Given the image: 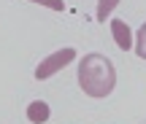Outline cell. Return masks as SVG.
I'll use <instances>...</instances> for the list:
<instances>
[{"instance_id": "obj_6", "label": "cell", "mask_w": 146, "mask_h": 124, "mask_svg": "<svg viewBox=\"0 0 146 124\" xmlns=\"http://www.w3.org/2000/svg\"><path fill=\"white\" fill-rule=\"evenodd\" d=\"M135 54L141 59H146V22L141 24V30H138V35H135Z\"/></svg>"}, {"instance_id": "obj_4", "label": "cell", "mask_w": 146, "mask_h": 124, "mask_svg": "<svg viewBox=\"0 0 146 124\" xmlns=\"http://www.w3.org/2000/svg\"><path fill=\"white\" fill-rule=\"evenodd\" d=\"M52 116V108H49L43 100H33L27 105V121L30 124H46V119Z\"/></svg>"}, {"instance_id": "obj_5", "label": "cell", "mask_w": 146, "mask_h": 124, "mask_svg": "<svg viewBox=\"0 0 146 124\" xmlns=\"http://www.w3.org/2000/svg\"><path fill=\"white\" fill-rule=\"evenodd\" d=\"M116 5H119V0H98V11H95V19H98V22H108Z\"/></svg>"}, {"instance_id": "obj_2", "label": "cell", "mask_w": 146, "mask_h": 124, "mask_svg": "<svg viewBox=\"0 0 146 124\" xmlns=\"http://www.w3.org/2000/svg\"><path fill=\"white\" fill-rule=\"evenodd\" d=\"M73 59H76V49H73V46L60 49V51L49 54L43 62H38V67H35V78H38V81H46V78H52L54 73H60L62 67H68Z\"/></svg>"}, {"instance_id": "obj_1", "label": "cell", "mask_w": 146, "mask_h": 124, "mask_svg": "<svg viewBox=\"0 0 146 124\" xmlns=\"http://www.w3.org/2000/svg\"><path fill=\"white\" fill-rule=\"evenodd\" d=\"M78 84H81V92L89 94L95 100H103L114 92L116 86V70L114 62L103 54H87L78 62Z\"/></svg>"}, {"instance_id": "obj_7", "label": "cell", "mask_w": 146, "mask_h": 124, "mask_svg": "<svg viewBox=\"0 0 146 124\" xmlns=\"http://www.w3.org/2000/svg\"><path fill=\"white\" fill-rule=\"evenodd\" d=\"M30 3L46 5V8H52V11H65V3H62V0H30Z\"/></svg>"}, {"instance_id": "obj_3", "label": "cell", "mask_w": 146, "mask_h": 124, "mask_svg": "<svg viewBox=\"0 0 146 124\" xmlns=\"http://www.w3.org/2000/svg\"><path fill=\"white\" fill-rule=\"evenodd\" d=\"M111 32H114V41L122 51H130L133 49V32L122 19H111Z\"/></svg>"}]
</instances>
